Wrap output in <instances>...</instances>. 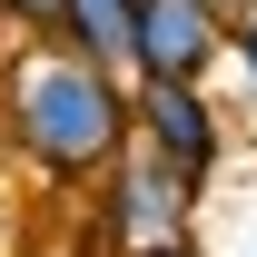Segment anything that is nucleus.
<instances>
[{"label":"nucleus","instance_id":"1","mask_svg":"<svg viewBox=\"0 0 257 257\" xmlns=\"http://www.w3.org/2000/svg\"><path fill=\"white\" fill-rule=\"evenodd\" d=\"M0 149L40 188H89L128 149V69H99L60 30H20L0 60Z\"/></svg>","mask_w":257,"mask_h":257},{"label":"nucleus","instance_id":"2","mask_svg":"<svg viewBox=\"0 0 257 257\" xmlns=\"http://www.w3.org/2000/svg\"><path fill=\"white\" fill-rule=\"evenodd\" d=\"M198 198L208 188H188L168 159H149L139 139H128L119 159L89 178V237L109 257H128V247H168V237H188L198 227Z\"/></svg>","mask_w":257,"mask_h":257},{"label":"nucleus","instance_id":"3","mask_svg":"<svg viewBox=\"0 0 257 257\" xmlns=\"http://www.w3.org/2000/svg\"><path fill=\"white\" fill-rule=\"evenodd\" d=\"M128 139L149 159H168L188 188H208L218 159H227V128H218L208 79H128Z\"/></svg>","mask_w":257,"mask_h":257},{"label":"nucleus","instance_id":"4","mask_svg":"<svg viewBox=\"0 0 257 257\" xmlns=\"http://www.w3.org/2000/svg\"><path fill=\"white\" fill-rule=\"evenodd\" d=\"M227 50V20L208 0H139V50H128V79H208Z\"/></svg>","mask_w":257,"mask_h":257},{"label":"nucleus","instance_id":"5","mask_svg":"<svg viewBox=\"0 0 257 257\" xmlns=\"http://www.w3.org/2000/svg\"><path fill=\"white\" fill-rule=\"evenodd\" d=\"M60 40L89 50L99 69H128V50H139V0H60Z\"/></svg>","mask_w":257,"mask_h":257},{"label":"nucleus","instance_id":"6","mask_svg":"<svg viewBox=\"0 0 257 257\" xmlns=\"http://www.w3.org/2000/svg\"><path fill=\"white\" fill-rule=\"evenodd\" d=\"M10 30H60V0H0Z\"/></svg>","mask_w":257,"mask_h":257},{"label":"nucleus","instance_id":"7","mask_svg":"<svg viewBox=\"0 0 257 257\" xmlns=\"http://www.w3.org/2000/svg\"><path fill=\"white\" fill-rule=\"evenodd\" d=\"M227 50H237V69H247V79H257V10H247V20H237V30H227Z\"/></svg>","mask_w":257,"mask_h":257},{"label":"nucleus","instance_id":"8","mask_svg":"<svg viewBox=\"0 0 257 257\" xmlns=\"http://www.w3.org/2000/svg\"><path fill=\"white\" fill-rule=\"evenodd\" d=\"M128 257H198V247H188V237H168V247H128Z\"/></svg>","mask_w":257,"mask_h":257},{"label":"nucleus","instance_id":"9","mask_svg":"<svg viewBox=\"0 0 257 257\" xmlns=\"http://www.w3.org/2000/svg\"><path fill=\"white\" fill-rule=\"evenodd\" d=\"M40 257H69V247H40Z\"/></svg>","mask_w":257,"mask_h":257}]
</instances>
